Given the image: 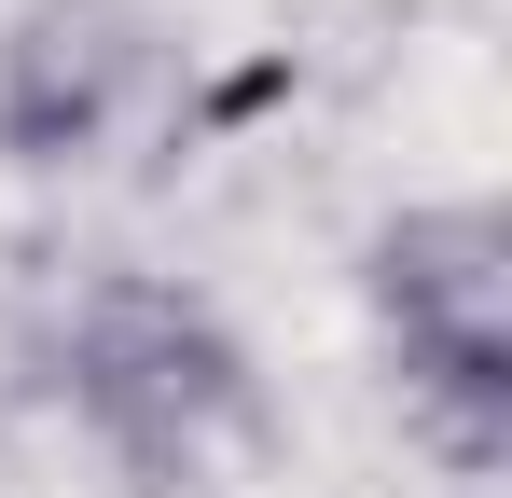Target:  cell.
<instances>
[{
  "mask_svg": "<svg viewBox=\"0 0 512 498\" xmlns=\"http://www.w3.org/2000/svg\"><path fill=\"white\" fill-rule=\"evenodd\" d=\"M56 402L139 498H194L263 443V360L208 291L111 263L56 319Z\"/></svg>",
  "mask_w": 512,
  "mask_h": 498,
  "instance_id": "6da1fadb",
  "label": "cell"
},
{
  "mask_svg": "<svg viewBox=\"0 0 512 498\" xmlns=\"http://www.w3.org/2000/svg\"><path fill=\"white\" fill-rule=\"evenodd\" d=\"M360 319L402 374V415L457 471H499L512 443V222L485 194H429L360 236Z\"/></svg>",
  "mask_w": 512,
  "mask_h": 498,
  "instance_id": "7a4b0ae2",
  "label": "cell"
},
{
  "mask_svg": "<svg viewBox=\"0 0 512 498\" xmlns=\"http://www.w3.org/2000/svg\"><path fill=\"white\" fill-rule=\"evenodd\" d=\"M153 0H0V166H97L153 97Z\"/></svg>",
  "mask_w": 512,
  "mask_h": 498,
  "instance_id": "3957f363",
  "label": "cell"
}]
</instances>
